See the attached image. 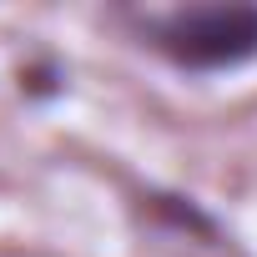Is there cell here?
<instances>
[{"mask_svg":"<svg viewBox=\"0 0 257 257\" xmlns=\"http://www.w3.org/2000/svg\"><path fill=\"white\" fill-rule=\"evenodd\" d=\"M152 46L182 71H232L257 56V6H192L152 21Z\"/></svg>","mask_w":257,"mask_h":257,"instance_id":"6da1fadb","label":"cell"}]
</instances>
